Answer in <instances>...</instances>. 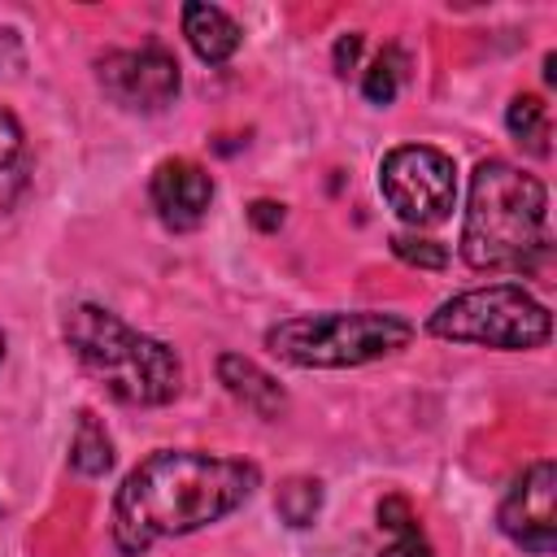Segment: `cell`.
Returning <instances> with one entry per match:
<instances>
[{
	"instance_id": "obj_1",
	"label": "cell",
	"mask_w": 557,
	"mask_h": 557,
	"mask_svg": "<svg viewBox=\"0 0 557 557\" xmlns=\"http://www.w3.org/2000/svg\"><path fill=\"white\" fill-rule=\"evenodd\" d=\"M257 483L261 470L252 461L200 448H157L122 479L113 496V544L126 557H139L157 540L191 535L235 513Z\"/></svg>"
},
{
	"instance_id": "obj_15",
	"label": "cell",
	"mask_w": 557,
	"mask_h": 557,
	"mask_svg": "<svg viewBox=\"0 0 557 557\" xmlns=\"http://www.w3.org/2000/svg\"><path fill=\"white\" fill-rule=\"evenodd\" d=\"M505 126H509V135L527 148V152H535V157H548V109H544V100L540 96H513L509 100V113H505Z\"/></svg>"
},
{
	"instance_id": "obj_8",
	"label": "cell",
	"mask_w": 557,
	"mask_h": 557,
	"mask_svg": "<svg viewBox=\"0 0 557 557\" xmlns=\"http://www.w3.org/2000/svg\"><path fill=\"white\" fill-rule=\"evenodd\" d=\"M500 531L527 548V553H553L557 548V466L531 461L505 492L500 509H496Z\"/></svg>"
},
{
	"instance_id": "obj_5",
	"label": "cell",
	"mask_w": 557,
	"mask_h": 557,
	"mask_svg": "<svg viewBox=\"0 0 557 557\" xmlns=\"http://www.w3.org/2000/svg\"><path fill=\"white\" fill-rule=\"evenodd\" d=\"M426 331L448 344L527 352V348L548 344L553 313L522 283H487V287H470V292H457L453 300H444L426 318Z\"/></svg>"
},
{
	"instance_id": "obj_17",
	"label": "cell",
	"mask_w": 557,
	"mask_h": 557,
	"mask_svg": "<svg viewBox=\"0 0 557 557\" xmlns=\"http://www.w3.org/2000/svg\"><path fill=\"white\" fill-rule=\"evenodd\" d=\"M405 52L396 48V44H387L374 61H370V70H366V78H361V96L370 100V104H392L396 100V91H400V83H405Z\"/></svg>"
},
{
	"instance_id": "obj_6",
	"label": "cell",
	"mask_w": 557,
	"mask_h": 557,
	"mask_svg": "<svg viewBox=\"0 0 557 557\" xmlns=\"http://www.w3.org/2000/svg\"><path fill=\"white\" fill-rule=\"evenodd\" d=\"M379 191L413 231L448 222L457 205V165L431 144H400L379 161Z\"/></svg>"
},
{
	"instance_id": "obj_12",
	"label": "cell",
	"mask_w": 557,
	"mask_h": 557,
	"mask_svg": "<svg viewBox=\"0 0 557 557\" xmlns=\"http://www.w3.org/2000/svg\"><path fill=\"white\" fill-rule=\"evenodd\" d=\"M26 183H30L26 135H22V122L0 104V209H13V200L26 191Z\"/></svg>"
},
{
	"instance_id": "obj_18",
	"label": "cell",
	"mask_w": 557,
	"mask_h": 557,
	"mask_svg": "<svg viewBox=\"0 0 557 557\" xmlns=\"http://www.w3.org/2000/svg\"><path fill=\"white\" fill-rule=\"evenodd\" d=\"M392 252L405 261V265H418V270H444L448 265V248L418 235V231H396L392 235Z\"/></svg>"
},
{
	"instance_id": "obj_22",
	"label": "cell",
	"mask_w": 557,
	"mask_h": 557,
	"mask_svg": "<svg viewBox=\"0 0 557 557\" xmlns=\"http://www.w3.org/2000/svg\"><path fill=\"white\" fill-rule=\"evenodd\" d=\"M0 361H4V331H0Z\"/></svg>"
},
{
	"instance_id": "obj_19",
	"label": "cell",
	"mask_w": 557,
	"mask_h": 557,
	"mask_svg": "<svg viewBox=\"0 0 557 557\" xmlns=\"http://www.w3.org/2000/svg\"><path fill=\"white\" fill-rule=\"evenodd\" d=\"M22 70H26V48H22L17 30H0V74L17 78Z\"/></svg>"
},
{
	"instance_id": "obj_13",
	"label": "cell",
	"mask_w": 557,
	"mask_h": 557,
	"mask_svg": "<svg viewBox=\"0 0 557 557\" xmlns=\"http://www.w3.org/2000/svg\"><path fill=\"white\" fill-rule=\"evenodd\" d=\"M70 466L83 474V479H100L113 470V440L104 431V422L83 409L78 422H74V440H70Z\"/></svg>"
},
{
	"instance_id": "obj_2",
	"label": "cell",
	"mask_w": 557,
	"mask_h": 557,
	"mask_svg": "<svg viewBox=\"0 0 557 557\" xmlns=\"http://www.w3.org/2000/svg\"><path fill=\"white\" fill-rule=\"evenodd\" d=\"M548 257V191L535 174L487 157L470 174L461 261L487 274H522Z\"/></svg>"
},
{
	"instance_id": "obj_4",
	"label": "cell",
	"mask_w": 557,
	"mask_h": 557,
	"mask_svg": "<svg viewBox=\"0 0 557 557\" xmlns=\"http://www.w3.org/2000/svg\"><path fill=\"white\" fill-rule=\"evenodd\" d=\"M413 322L383 309L357 313H300L265 331V348L296 370H352L409 348Z\"/></svg>"
},
{
	"instance_id": "obj_10",
	"label": "cell",
	"mask_w": 557,
	"mask_h": 557,
	"mask_svg": "<svg viewBox=\"0 0 557 557\" xmlns=\"http://www.w3.org/2000/svg\"><path fill=\"white\" fill-rule=\"evenodd\" d=\"M218 383H222L244 409H252V413L265 418V422L283 418V409H287L283 383H278L270 370H261L252 357H244V352H222V357H218Z\"/></svg>"
},
{
	"instance_id": "obj_16",
	"label": "cell",
	"mask_w": 557,
	"mask_h": 557,
	"mask_svg": "<svg viewBox=\"0 0 557 557\" xmlns=\"http://www.w3.org/2000/svg\"><path fill=\"white\" fill-rule=\"evenodd\" d=\"M274 509L287 527H309L318 513H322V483L309 479V474H292L278 483L274 492Z\"/></svg>"
},
{
	"instance_id": "obj_21",
	"label": "cell",
	"mask_w": 557,
	"mask_h": 557,
	"mask_svg": "<svg viewBox=\"0 0 557 557\" xmlns=\"http://www.w3.org/2000/svg\"><path fill=\"white\" fill-rule=\"evenodd\" d=\"M357 57H361V35H357V30L339 35V39H335V74H348V70L357 65Z\"/></svg>"
},
{
	"instance_id": "obj_7",
	"label": "cell",
	"mask_w": 557,
	"mask_h": 557,
	"mask_svg": "<svg viewBox=\"0 0 557 557\" xmlns=\"http://www.w3.org/2000/svg\"><path fill=\"white\" fill-rule=\"evenodd\" d=\"M96 83L126 113H161L165 104H174V96L183 87V74H178V61L165 48L148 44V48L104 52L96 61Z\"/></svg>"
},
{
	"instance_id": "obj_20",
	"label": "cell",
	"mask_w": 557,
	"mask_h": 557,
	"mask_svg": "<svg viewBox=\"0 0 557 557\" xmlns=\"http://www.w3.org/2000/svg\"><path fill=\"white\" fill-rule=\"evenodd\" d=\"M248 222L257 231H278L283 226V205L278 200H252L248 205Z\"/></svg>"
},
{
	"instance_id": "obj_9",
	"label": "cell",
	"mask_w": 557,
	"mask_h": 557,
	"mask_svg": "<svg viewBox=\"0 0 557 557\" xmlns=\"http://www.w3.org/2000/svg\"><path fill=\"white\" fill-rule=\"evenodd\" d=\"M152 209L170 231H196L213 205V178L191 157H165L148 183Z\"/></svg>"
},
{
	"instance_id": "obj_14",
	"label": "cell",
	"mask_w": 557,
	"mask_h": 557,
	"mask_svg": "<svg viewBox=\"0 0 557 557\" xmlns=\"http://www.w3.org/2000/svg\"><path fill=\"white\" fill-rule=\"evenodd\" d=\"M379 527L392 535V544L383 548V557H435V548L426 544L413 509L405 496H383L379 500Z\"/></svg>"
},
{
	"instance_id": "obj_3",
	"label": "cell",
	"mask_w": 557,
	"mask_h": 557,
	"mask_svg": "<svg viewBox=\"0 0 557 557\" xmlns=\"http://www.w3.org/2000/svg\"><path fill=\"white\" fill-rule=\"evenodd\" d=\"M65 348L122 405H170L183 387V361L170 344L135 331L104 305H70L61 318Z\"/></svg>"
},
{
	"instance_id": "obj_11",
	"label": "cell",
	"mask_w": 557,
	"mask_h": 557,
	"mask_svg": "<svg viewBox=\"0 0 557 557\" xmlns=\"http://www.w3.org/2000/svg\"><path fill=\"white\" fill-rule=\"evenodd\" d=\"M183 39L191 44V52H196L200 61L222 65V61H231V57L239 52L244 30H239V22H235L226 9L191 0V4H183Z\"/></svg>"
}]
</instances>
